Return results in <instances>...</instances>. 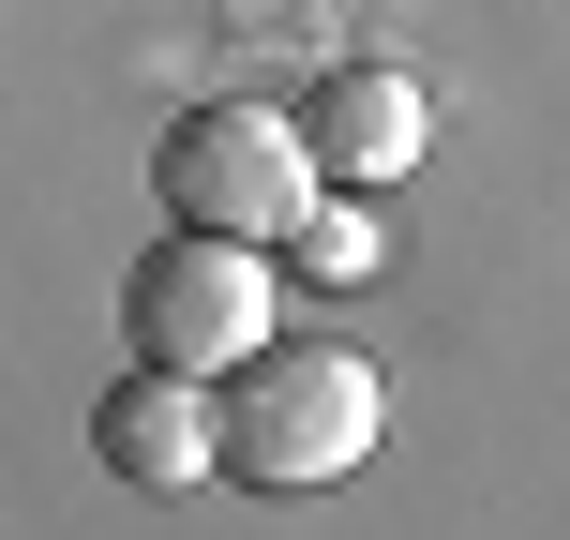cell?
<instances>
[{"mask_svg": "<svg viewBox=\"0 0 570 540\" xmlns=\"http://www.w3.org/2000/svg\"><path fill=\"white\" fill-rule=\"evenodd\" d=\"M375 421H391V391H375L361 345L271 331L256 361L226 375V481H256V495H331L345 465L375 451Z\"/></svg>", "mask_w": 570, "mask_h": 540, "instance_id": "6da1fadb", "label": "cell"}, {"mask_svg": "<svg viewBox=\"0 0 570 540\" xmlns=\"http://www.w3.org/2000/svg\"><path fill=\"white\" fill-rule=\"evenodd\" d=\"M315 136L301 106H240V90H210V106L166 120V150H150V196L180 210V226H226V240H301L315 226Z\"/></svg>", "mask_w": 570, "mask_h": 540, "instance_id": "7a4b0ae2", "label": "cell"}, {"mask_svg": "<svg viewBox=\"0 0 570 540\" xmlns=\"http://www.w3.org/2000/svg\"><path fill=\"white\" fill-rule=\"evenodd\" d=\"M120 331L136 361H180V375H240L271 345V240H226V226H166L136 271H120Z\"/></svg>", "mask_w": 570, "mask_h": 540, "instance_id": "3957f363", "label": "cell"}, {"mask_svg": "<svg viewBox=\"0 0 570 540\" xmlns=\"http://www.w3.org/2000/svg\"><path fill=\"white\" fill-rule=\"evenodd\" d=\"M90 451H106L136 495L226 481V375H180V361H136V375H106V391H90Z\"/></svg>", "mask_w": 570, "mask_h": 540, "instance_id": "277c9868", "label": "cell"}, {"mask_svg": "<svg viewBox=\"0 0 570 540\" xmlns=\"http://www.w3.org/2000/svg\"><path fill=\"white\" fill-rule=\"evenodd\" d=\"M301 136H315V166H331V180H405V166H421V136H435V90L405 76V60H331L315 106H301Z\"/></svg>", "mask_w": 570, "mask_h": 540, "instance_id": "5b68a950", "label": "cell"}, {"mask_svg": "<svg viewBox=\"0 0 570 540\" xmlns=\"http://www.w3.org/2000/svg\"><path fill=\"white\" fill-rule=\"evenodd\" d=\"M301 271H315V285H361V271H375V226H345V210H315V226H301Z\"/></svg>", "mask_w": 570, "mask_h": 540, "instance_id": "8992f818", "label": "cell"}]
</instances>
